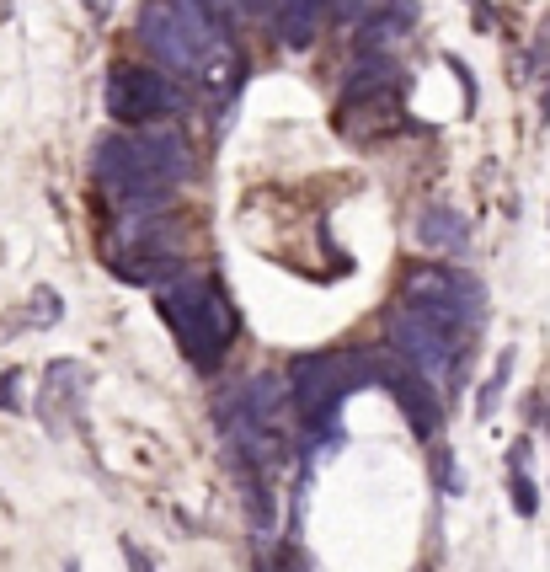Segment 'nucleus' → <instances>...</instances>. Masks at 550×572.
Segmentation results:
<instances>
[{"label":"nucleus","mask_w":550,"mask_h":572,"mask_svg":"<svg viewBox=\"0 0 550 572\" xmlns=\"http://www.w3.org/2000/svg\"><path fill=\"white\" fill-rule=\"evenodd\" d=\"M406 305H412L422 321H433L438 332H449L454 343H465V337L481 327L486 295H481L476 278H465L454 268H417V273H406Z\"/></svg>","instance_id":"nucleus-4"},{"label":"nucleus","mask_w":550,"mask_h":572,"mask_svg":"<svg viewBox=\"0 0 550 572\" xmlns=\"http://www.w3.org/2000/svg\"><path fill=\"white\" fill-rule=\"evenodd\" d=\"M123 562H129V572H155V567H150V556L139 551V546H134L129 535H123Z\"/></svg>","instance_id":"nucleus-19"},{"label":"nucleus","mask_w":550,"mask_h":572,"mask_svg":"<svg viewBox=\"0 0 550 572\" xmlns=\"http://www.w3.org/2000/svg\"><path fill=\"white\" fill-rule=\"evenodd\" d=\"M385 348L396 353V359L412 369V375L444 385L454 369H460V343H454L449 332H438L433 321H422L412 305H396L385 321Z\"/></svg>","instance_id":"nucleus-6"},{"label":"nucleus","mask_w":550,"mask_h":572,"mask_svg":"<svg viewBox=\"0 0 550 572\" xmlns=\"http://www.w3.org/2000/svg\"><path fill=\"white\" fill-rule=\"evenodd\" d=\"M97 182L123 214H161L193 172V150L177 129L113 134L97 145Z\"/></svg>","instance_id":"nucleus-1"},{"label":"nucleus","mask_w":550,"mask_h":572,"mask_svg":"<svg viewBox=\"0 0 550 572\" xmlns=\"http://www.w3.org/2000/svg\"><path fill=\"white\" fill-rule=\"evenodd\" d=\"M364 380H369L364 353H348V348H337V353H305V359H294V369H289V401H294V412H300L305 434L321 439L326 428L337 423L342 401H348Z\"/></svg>","instance_id":"nucleus-3"},{"label":"nucleus","mask_w":550,"mask_h":572,"mask_svg":"<svg viewBox=\"0 0 550 572\" xmlns=\"http://www.w3.org/2000/svg\"><path fill=\"white\" fill-rule=\"evenodd\" d=\"M433 476H438V492H454V498L465 492V482H460V460H454L444 444H433Z\"/></svg>","instance_id":"nucleus-15"},{"label":"nucleus","mask_w":550,"mask_h":572,"mask_svg":"<svg viewBox=\"0 0 550 572\" xmlns=\"http://www.w3.org/2000/svg\"><path fill=\"white\" fill-rule=\"evenodd\" d=\"M155 305H161V316L171 321V332L182 337L187 359H193L198 369H219L225 348L235 343V327H241L225 284H219L214 273L177 268L161 289H155Z\"/></svg>","instance_id":"nucleus-2"},{"label":"nucleus","mask_w":550,"mask_h":572,"mask_svg":"<svg viewBox=\"0 0 550 572\" xmlns=\"http://www.w3.org/2000/svg\"><path fill=\"white\" fill-rule=\"evenodd\" d=\"M59 316H65V300H59V289L38 284L33 300H27V327H59Z\"/></svg>","instance_id":"nucleus-13"},{"label":"nucleus","mask_w":550,"mask_h":572,"mask_svg":"<svg viewBox=\"0 0 550 572\" xmlns=\"http://www.w3.org/2000/svg\"><path fill=\"white\" fill-rule=\"evenodd\" d=\"M321 27V0H284L278 6V33H284V49H310Z\"/></svg>","instance_id":"nucleus-12"},{"label":"nucleus","mask_w":550,"mask_h":572,"mask_svg":"<svg viewBox=\"0 0 550 572\" xmlns=\"http://www.w3.org/2000/svg\"><path fill=\"white\" fill-rule=\"evenodd\" d=\"M508 369H513V348H502V359H497V375L481 385V396H476V417L481 423H492V412H497V401H502V385H508Z\"/></svg>","instance_id":"nucleus-14"},{"label":"nucleus","mask_w":550,"mask_h":572,"mask_svg":"<svg viewBox=\"0 0 550 572\" xmlns=\"http://www.w3.org/2000/svg\"><path fill=\"white\" fill-rule=\"evenodd\" d=\"M65 572H81V562H65Z\"/></svg>","instance_id":"nucleus-20"},{"label":"nucleus","mask_w":550,"mask_h":572,"mask_svg":"<svg viewBox=\"0 0 550 572\" xmlns=\"http://www.w3.org/2000/svg\"><path fill=\"white\" fill-rule=\"evenodd\" d=\"M412 22H417V0H390L380 17L358 22V54H385V43L412 33Z\"/></svg>","instance_id":"nucleus-11"},{"label":"nucleus","mask_w":550,"mask_h":572,"mask_svg":"<svg viewBox=\"0 0 550 572\" xmlns=\"http://www.w3.org/2000/svg\"><path fill=\"white\" fill-rule=\"evenodd\" d=\"M364 369H369V380L374 385H385L390 396H396V407L406 412V423H412V434L417 439H438L444 434V407H438V396H433V385L412 375L396 353H364Z\"/></svg>","instance_id":"nucleus-7"},{"label":"nucleus","mask_w":550,"mask_h":572,"mask_svg":"<svg viewBox=\"0 0 550 572\" xmlns=\"http://www.w3.org/2000/svg\"><path fill=\"white\" fill-rule=\"evenodd\" d=\"M396 81H401V65L390 54H358V65L348 70V81H342V102L385 97V91H396Z\"/></svg>","instance_id":"nucleus-10"},{"label":"nucleus","mask_w":550,"mask_h":572,"mask_svg":"<svg viewBox=\"0 0 550 572\" xmlns=\"http://www.w3.org/2000/svg\"><path fill=\"white\" fill-rule=\"evenodd\" d=\"M134 27H139V43L155 54L161 75H171V81H177V75H198V70H203V54L187 43V33L177 27V17H171L166 0H145Z\"/></svg>","instance_id":"nucleus-8"},{"label":"nucleus","mask_w":550,"mask_h":572,"mask_svg":"<svg viewBox=\"0 0 550 572\" xmlns=\"http://www.w3.org/2000/svg\"><path fill=\"white\" fill-rule=\"evenodd\" d=\"M385 6H390V0H332V11H337V22H342V27H358V22L380 17Z\"/></svg>","instance_id":"nucleus-16"},{"label":"nucleus","mask_w":550,"mask_h":572,"mask_svg":"<svg viewBox=\"0 0 550 572\" xmlns=\"http://www.w3.org/2000/svg\"><path fill=\"white\" fill-rule=\"evenodd\" d=\"M187 107V91L161 70H139V65H123L107 75V113L129 129H155L161 118H177Z\"/></svg>","instance_id":"nucleus-5"},{"label":"nucleus","mask_w":550,"mask_h":572,"mask_svg":"<svg viewBox=\"0 0 550 572\" xmlns=\"http://www.w3.org/2000/svg\"><path fill=\"white\" fill-rule=\"evenodd\" d=\"M508 498H513V508H518V514H524V519H534V514H540V487H534L524 471H513V482H508Z\"/></svg>","instance_id":"nucleus-17"},{"label":"nucleus","mask_w":550,"mask_h":572,"mask_svg":"<svg viewBox=\"0 0 550 572\" xmlns=\"http://www.w3.org/2000/svg\"><path fill=\"white\" fill-rule=\"evenodd\" d=\"M22 385H27V375H22V369H6V375H0V412H27Z\"/></svg>","instance_id":"nucleus-18"},{"label":"nucleus","mask_w":550,"mask_h":572,"mask_svg":"<svg viewBox=\"0 0 550 572\" xmlns=\"http://www.w3.org/2000/svg\"><path fill=\"white\" fill-rule=\"evenodd\" d=\"M417 241L428 246V252H444V257H460L470 246V225L454 214L449 204H428L417 214Z\"/></svg>","instance_id":"nucleus-9"}]
</instances>
